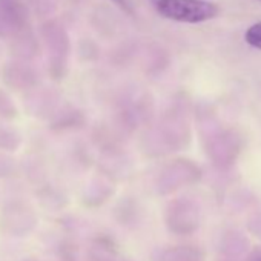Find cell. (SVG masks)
<instances>
[{
	"instance_id": "cell-1",
	"label": "cell",
	"mask_w": 261,
	"mask_h": 261,
	"mask_svg": "<svg viewBox=\"0 0 261 261\" xmlns=\"http://www.w3.org/2000/svg\"><path fill=\"white\" fill-rule=\"evenodd\" d=\"M157 11L180 23H203L218 14V7L207 0H157Z\"/></svg>"
},
{
	"instance_id": "cell-2",
	"label": "cell",
	"mask_w": 261,
	"mask_h": 261,
	"mask_svg": "<svg viewBox=\"0 0 261 261\" xmlns=\"http://www.w3.org/2000/svg\"><path fill=\"white\" fill-rule=\"evenodd\" d=\"M244 42L249 46L261 51V22H256V23H253L252 27H249L246 30V33H244Z\"/></svg>"
},
{
	"instance_id": "cell-3",
	"label": "cell",
	"mask_w": 261,
	"mask_h": 261,
	"mask_svg": "<svg viewBox=\"0 0 261 261\" xmlns=\"http://www.w3.org/2000/svg\"><path fill=\"white\" fill-rule=\"evenodd\" d=\"M112 2L121 10V11H124V13H133V7H130V2L129 0H112Z\"/></svg>"
},
{
	"instance_id": "cell-4",
	"label": "cell",
	"mask_w": 261,
	"mask_h": 261,
	"mask_svg": "<svg viewBox=\"0 0 261 261\" xmlns=\"http://www.w3.org/2000/svg\"><path fill=\"white\" fill-rule=\"evenodd\" d=\"M247 261H261V249L256 247L250 252V255L247 256Z\"/></svg>"
}]
</instances>
